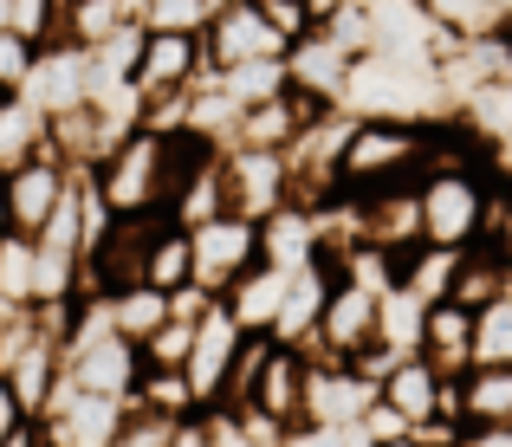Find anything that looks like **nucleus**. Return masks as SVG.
I'll list each match as a JSON object with an SVG mask.
<instances>
[{
	"label": "nucleus",
	"instance_id": "f8f14e48",
	"mask_svg": "<svg viewBox=\"0 0 512 447\" xmlns=\"http://www.w3.org/2000/svg\"><path fill=\"white\" fill-rule=\"evenodd\" d=\"M221 175H227V208L253 214V221H266V214H279L292 201L279 149H221Z\"/></svg>",
	"mask_w": 512,
	"mask_h": 447
},
{
	"label": "nucleus",
	"instance_id": "a211bd4d",
	"mask_svg": "<svg viewBox=\"0 0 512 447\" xmlns=\"http://www.w3.org/2000/svg\"><path fill=\"white\" fill-rule=\"evenodd\" d=\"M350 65H357V59H350V52L325 33V26H312V33H305L299 46L286 52V78L305 91V98H318V104H344Z\"/></svg>",
	"mask_w": 512,
	"mask_h": 447
},
{
	"label": "nucleus",
	"instance_id": "2f4dec72",
	"mask_svg": "<svg viewBox=\"0 0 512 447\" xmlns=\"http://www.w3.org/2000/svg\"><path fill=\"white\" fill-rule=\"evenodd\" d=\"M0 305H33V234H0Z\"/></svg>",
	"mask_w": 512,
	"mask_h": 447
},
{
	"label": "nucleus",
	"instance_id": "393cba45",
	"mask_svg": "<svg viewBox=\"0 0 512 447\" xmlns=\"http://www.w3.org/2000/svg\"><path fill=\"white\" fill-rule=\"evenodd\" d=\"M143 286H156V292H169V298L195 286V247H188V227H175V221L156 227L150 260H143Z\"/></svg>",
	"mask_w": 512,
	"mask_h": 447
},
{
	"label": "nucleus",
	"instance_id": "37998d69",
	"mask_svg": "<svg viewBox=\"0 0 512 447\" xmlns=\"http://www.w3.org/2000/svg\"><path fill=\"white\" fill-rule=\"evenodd\" d=\"M0 447H39V428H33V422H26V428H13V435L0 441Z\"/></svg>",
	"mask_w": 512,
	"mask_h": 447
},
{
	"label": "nucleus",
	"instance_id": "ea45409f",
	"mask_svg": "<svg viewBox=\"0 0 512 447\" xmlns=\"http://www.w3.org/2000/svg\"><path fill=\"white\" fill-rule=\"evenodd\" d=\"M357 428H363V435H370V441H396V435H415V428L402 422V415L389 409V402H370V415H363Z\"/></svg>",
	"mask_w": 512,
	"mask_h": 447
},
{
	"label": "nucleus",
	"instance_id": "49530a36",
	"mask_svg": "<svg viewBox=\"0 0 512 447\" xmlns=\"http://www.w3.org/2000/svg\"><path fill=\"white\" fill-rule=\"evenodd\" d=\"M0 234H7V182H0Z\"/></svg>",
	"mask_w": 512,
	"mask_h": 447
},
{
	"label": "nucleus",
	"instance_id": "bb28decb",
	"mask_svg": "<svg viewBox=\"0 0 512 447\" xmlns=\"http://www.w3.org/2000/svg\"><path fill=\"white\" fill-rule=\"evenodd\" d=\"M454 266H461V247H415V253H402V266H396V286H409L422 305H441V298L454 292Z\"/></svg>",
	"mask_w": 512,
	"mask_h": 447
},
{
	"label": "nucleus",
	"instance_id": "cd10ccee",
	"mask_svg": "<svg viewBox=\"0 0 512 447\" xmlns=\"http://www.w3.org/2000/svg\"><path fill=\"white\" fill-rule=\"evenodd\" d=\"M506 292V266L493 260V247L487 240H474V247H461V266H454V305H467V311H480V305H493V298Z\"/></svg>",
	"mask_w": 512,
	"mask_h": 447
},
{
	"label": "nucleus",
	"instance_id": "6ab92c4d",
	"mask_svg": "<svg viewBox=\"0 0 512 447\" xmlns=\"http://www.w3.org/2000/svg\"><path fill=\"white\" fill-rule=\"evenodd\" d=\"M325 292H331V266L325 260H305V266H292V279H286V298H279V318H273V344H292V350H305L312 344V331H318V311H325Z\"/></svg>",
	"mask_w": 512,
	"mask_h": 447
},
{
	"label": "nucleus",
	"instance_id": "20e7f679",
	"mask_svg": "<svg viewBox=\"0 0 512 447\" xmlns=\"http://www.w3.org/2000/svg\"><path fill=\"white\" fill-rule=\"evenodd\" d=\"M376 305L383 292L363 286L350 273H331V292H325V311H318V331L305 344V357H331V363H363L376 350Z\"/></svg>",
	"mask_w": 512,
	"mask_h": 447
},
{
	"label": "nucleus",
	"instance_id": "c756f323",
	"mask_svg": "<svg viewBox=\"0 0 512 447\" xmlns=\"http://www.w3.org/2000/svg\"><path fill=\"white\" fill-rule=\"evenodd\" d=\"M130 402H143V409L169 415V422H188V415H201V402H195V389H188L182 370H143V383H137V396H130Z\"/></svg>",
	"mask_w": 512,
	"mask_h": 447
},
{
	"label": "nucleus",
	"instance_id": "de8ad7c7",
	"mask_svg": "<svg viewBox=\"0 0 512 447\" xmlns=\"http://www.w3.org/2000/svg\"><path fill=\"white\" fill-rule=\"evenodd\" d=\"M0 26H13V0H0Z\"/></svg>",
	"mask_w": 512,
	"mask_h": 447
},
{
	"label": "nucleus",
	"instance_id": "a18cd8bd",
	"mask_svg": "<svg viewBox=\"0 0 512 447\" xmlns=\"http://www.w3.org/2000/svg\"><path fill=\"white\" fill-rule=\"evenodd\" d=\"M370 447H428L422 435H396V441H370Z\"/></svg>",
	"mask_w": 512,
	"mask_h": 447
},
{
	"label": "nucleus",
	"instance_id": "c85d7f7f",
	"mask_svg": "<svg viewBox=\"0 0 512 447\" xmlns=\"http://www.w3.org/2000/svg\"><path fill=\"white\" fill-rule=\"evenodd\" d=\"M111 305V331L117 337H130V344H143V337L156 331V324L175 311V298L169 292H156V286H130V292H111L104 298Z\"/></svg>",
	"mask_w": 512,
	"mask_h": 447
},
{
	"label": "nucleus",
	"instance_id": "4c0bfd02",
	"mask_svg": "<svg viewBox=\"0 0 512 447\" xmlns=\"http://www.w3.org/2000/svg\"><path fill=\"white\" fill-rule=\"evenodd\" d=\"M493 247V260L506 266V279H512V175L500 169V188H493V221H487V234H480Z\"/></svg>",
	"mask_w": 512,
	"mask_h": 447
},
{
	"label": "nucleus",
	"instance_id": "2eb2a0df",
	"mask_svg": "<svg viewBox=\"0 0 512 447\" xmlns=\"http://www.w3.org/2000/svg\"><path fill=\"white\" fill-rule=\"evenodd\" d=\"M357 201V227H363V247H383L389 260L422 247V208H415V182L396 188H370V195H350Z\"/></svg>",
	"mask_w": 512,
	"mask_h": 447
},
{
	"label": "nucleus",
	"instance_id": "72a5a7b5",
	"mask_svg": "<svg viewBox=\"0 0 512 447\" xmlns=\"http://www.w3.org/2000/svg\"><path fill=\"white\" fill-rule=\"evenodd\" d=\"M137 26L143 33H201L208 7L201 0H137Z\"/></svg>",
	"mask_w": 512,
	"mask_h": 447
},
{
	"label": "nucleus",
	"instance_id": "f03ea898",
	"mask_svg": "<svg viewBox=\"0 0 512 447\" xmlns=\"http://www.w3.org/2000/svg\"><path fill=\"white\" fill-rule=\"evenodd\" d=\"M428 162V124L409 117H350L344 149H338V188L344 195H370V188L415 182Z\"/></svg>",
	"mask_w": 512,
	"mask_h": 447
},
{
	"label": "nucleus",
	"instance_id": "423d86ee",
	"mask_svg": "<svg viewBox=\"0 0 512 447\" xmlns=\"http://www.w3.org/2000/svg\"><path fill=\"white\" fill-rule=\"evenodd\" d=\"M163 221L169 214H111V227L85 253V298H111V292L143 286V260H150V240Z\"/></svg>",
	"mask_w": 512,
	"mask_h": 447
},
{
	"label": "nucleus",
	"instance_id": "39448f33",
	"mask_svg": "<svg viewBox=\"0 0 512 447\" xmlns=\"http://www.w3.org/2000/svg\"><path fill=\"white\" fill-rule=\"evenodd\" d=\"M188 247H195V292L227 298L234 279H247L260 266V221L253 214H214V221L188 227Z\"/></svg>",
	"mask_w": 512,
	"mask_h": 447
},
{
	"label": "nucleus",
	"instance_id": "5701e85b",
	"mask_svg": "<svg viewBox=\"0 0 512 447\" xmlns=\"http://www.w3.org/2000/svg\"><path fill=\"white\" fill-rule=\"evenodd\" d=\"M512 422V363L461 370V428H506Z\"/></svg>",
	"mask_w": 512,
	"mask_h": 447
},
{
	"label": "nucleus",
	"instance_id": "1a4fd4ad",
	"mask_svg": "<svg viewBox=\"0 0 512 447\" xmlns=\"http://www.w3.org/2000/svg\"><path fill=\"white\" fill-rule=\"evenodd\" d=\"M240 350H247V331L234 324V311L221 305V298H208V311L195 318V344H188V389H195L201 409H214V402H227V383H234V363Z\"/></svg>",
	"mask_w": 512,
	"mask_h": 447
},
{
	"label": "nucleus",
	"instance_id": "dca6fc26",
	"mask_svg": "<svg viewBox=\"0 0 512 447\" xmlns=\"http://www.w3.org/2000/svg\"><path fill=\"white\" fill-rule=\"evenodd\" d=\"M376 402H389L415 435H428V428H441V370L422 350H415V357H396L376 376Z\"/></svg>",
	"mask_w": 512,
	"mask_h": 447
},
{
	"label": "nucleus",
	"instance_id": "c03bdc74",
	"mask_svg": "<svg viewBox=\"0 0 512 447\" xmlns=\"http://www.w3.org/2000/svg\"><path fill=\"white\" fill-rule=\"evenodd\" d=\"M338 7H357V0H312V13L325 20V13H338Z\"/></svg>",
	"mask_w": 512,
	"mask_h": 447
},
{
	"label": "nucleus",
	"instance_id": "4468645a",
	"mask_svg": "<svg viewBox=\"0 0 512 447\" xmlns=\"http://www.w3.org/2000/svg\"><path fill=\"white\" fill-rule=\"evenodd\" d=\"M72 175L78 169H65L52 149L0 175V182H7V234H39V227L52 221V208H59V195L72 188Z\"/></svg>",
	"mask_w": 512,
	"mask_h": 447
},
{
	"label": "nucleus",
	"instance_id": "ddd939ff",
	"mask_svg": "<svg viewBox=\"0 0 512 447\" xmlns=\"http://www.w3.org/2000/svg\"><path fill=\"white\" fill-rule=\"evenodd\" d=\"M201 78H208L201 33H143V52H137V91L143 98H188Z\"/></svg>",
	"mask_w": 512,
	"mask_h": 447
},
{
	"label": "nucleus",
	"instance_id": "9b49d317",
	"mask_svg": "<svg viewBox=\"0 0 512 447\" xmlns=\"http://www.w3.org/2000/svg\"><path fill=\"white\" fill-rule=\"evenodd\" d=\"M59 383L130 402V396H137V383H143V350L130 344V337H117V331H98V337H85L78 350H65V357H59Z\"/></svg>",
	"mask_w": 512,
	"mask_h": 447
},
{
	"label": "nucleus",
	"instance_id": "a19ab883",
	"mask_svg": "<svg viewBox=\"0 0 512 447\" xmlns=\"http://www.w3.org/2000/svg\"><path fill=\"white\" fill-rule=\"evenodd\" d=\"M448 447H512V422L506 428H461Z\"/></svg>",
	"mask_w": 512,
	"mask_h": 447
},
{
	"label": "nucleus",
	"instance_id": "58836bf2",
	"mask_svg": "<svg viewBox=\"0 0 512 447\" xmlns=\"http://www.w3.org/2000/svg\"><path fill=\"white\" fill-rule=\"evenodd\" d=\"M253 7H260L266 20L279 26V33H286V46H299V39H305V33H312V26H318L312 0H253Z\"/></svg>",
	"mask_w": 512,
	"mask_h": 447
},
{
	"label": "nucleus",
	"instance_id": "f704fd0d",
	"mask_svg": "<svg viewBox=\"0 0 512 447\" xmlns=\"http://www.w3.org/2000/svg\"><path fill=\"white\" fill-rule=\"evenodd\" d=\"M175 428H182V422H169V415H156V409H143V402H130V409H124V428H117L111 447H169Z\"/></svg>",
	"mask_w": 512,
	"mask_h": 447
},
{
	"label": "nucleus",
	"instance_id": "aec40b11",
	"mask_svg": "<svg viewBox=\"0 0 512 447\" xmlns=\"http://www.w3.org/2000/svg\"><path fill=\"white\" fill-rule=\"evenodd\" d=\"M422 357L435 363L441 376L474 370V311L454 305V298L428 305V318H422Z\"/></svg>",
	"mask_w": 512,
	"mask_h": 447
},
{
	"label": "nucleus",
	"instance_id": "9d476101",
	"mask_svg": "<svg viewBox=\"0 0 512 447\" xmlns=\"http://www.w3.org/2000/svg\"><path fill=\"white\" fill-rule=\"evenodd\" d=\"M376 402V376L357 363L305 357V428H357Z\"/></svg>",
	"mask_w": 512,
	"mask_h": 447
},
{
	"label": "nucleus",
	"instance_id": "4be33fe9",
	"mask_svg": "<svg viewBox=\"0 0 512 447\" xmlns=\"http://www.w3.org/2000/svg\"><path fill=\"white\" fill-rule=\"evenodd\" d=\"M46 149H52V117L39 111L26 91H7V98H0V175L33 162V156H46Z\"/></svg>",
	"mask_w": 512,
	"mask_h": 447
},
{
	"label": "nucleus",
	"instance_id": "412c9836",
	"mask_svg": "<svg viewBox=\"0 0 512 447\" xmlns=\"http://www.w3.org/2000/svg\"><path fill=\"white\" fill-rule=\"evenodd\" d=\"M286 279H292V266L260 260L247 279H234V292H227L221 305L234 311V324L247 337H266V331H273V318H279V298H286Z\"/></svg>",
	"mask_w": 512,
	"mask_h": 447
},
{
	"label": "nucleus",
	"instance_id": "0eeeda50",
	"mask_svg": "<svg viewBox=\"0 0 512 447\" xmlns=\"http://www.w3.org/2000/svg\"><path fill=\"white\" fill-rule=\"evenodd\" d=\"M124 396H91V389H72L59 383L52 402L33 415L39 428V447H111L117 428H124Z\"/></svg>",
	"mask_w": 512,
	"mask_h": 447
},
{
	"label": "nucleus",
	"instance_id": "e433bc0d",
	"mask_svg": "<svg viewBox=\"0 0 512 447\" xmlns=\"http://www.w3.org/2000/svg\"><path fill=\"white\" fill-rule=\"evenodd\" d=\"M33 65H39V46H33V39H20L13 26H0V98H7V91H26Z\"/></svg>",
	"mask_w": 512,
	"mask_h": 447
},
{
	"label": "nucleus",
	"instance_id": "a878e982",
	"mask_svg": "<svg viewBox=\"0 0 512 447\" xmlns=\"http://www.w3.org/2000/svg\"><path fill=\"white\" fill-rule=\"evenodd\" d=\"M422 318H428L422 298H415L409 286H389L383 305H376V350H389V357H415V350H422Z\"/></svg>",
	"mask_w": 512,
	"mask_h": 447
},
{
	"label": "nucleus",
	"instance_id": "6e6552de",
	"mask_svg": "<svg viewBox=\"0 0 512 447\" xmlns=\"http://www.w3.org/2000/svg\"><path fill=\"white\" fill-rule=\"evenodd\" d=\"M201 52H208V72H240V65L286 59L292 46L253 0H234V7H221L208 26H201Z\"/></svg>",
	"mask_w": 512,
	"mask_h": 447
},
{
	"label": "nucleus",
	"instance_id": "473e14b6",
	"mask_svg": "<svg viewBox=\"0 0 512 447\" xmlns=\"http://www.w3.org/2000/svg\"><path fill=\"white\" fill-rule=\"evenodd\" d=\"M428 13H435L448 33L474 39V33H493V26H506V7L500 0H422Z\"/></svg>",
	"mask_w": 512,
	"mask_h": 447
},
{
	"label": "nucleus",
	"instance_id": "7c9ffc66",
	"mask_svg": "<svg viewBox=\"0 0 512 447\" xmlns=\"http://www.w3.org/2000/svg\"><path fill=\"white\" fill-rule=\"evenodd\" d=\"M474 363H512V279L493 305L474 311Z\"/></svg>",
	"mask_w": 512,
	"mask_h": 447
},
{
	"label": "nucleus",
	"instance_id": "f3484780",
	"mask_svg": "<svg viewBox=\"0 0 512 447\" xmlns=\"http://www.w3.org/2000/svg\"><path fill=\"white\" fill-rule=\"evenodd\" d=\"M26 98H33L46 117L85 111V104H91V52L39 46V65H33V78H26Z\"/></svg>",
	"mask_w": 512,
	"mask_h": 447
},
{
	"label": "nucleus",
	"instance_id": "b1692460",
	"mask_svg": "<svg viewBox=\"0 0 512 447\" xmlns=\"http://www.w3.org/2000/svg\"><path fill=\"white\" fill-rule=\"evenodd\" d=\"M124 26H137V0H65L59 13V46H104L111 33H124Z\"/></svg>",
	"mask_w": 512,
	"mask_h": 447
},
{
	"label": "nucleus",
	"instance_id": "79ce46f5",
	"mask_svg": "<svg viewBox=\"0 0 512 447\" xmlns=\"http://www.w3.org/2000/svg\"><path fill=\"white\" fill-rule=\"evenodd\" d=\"M26 422H33V415L20 409V396H13V389H7V376H0V441H7L13 428H26Z\"/></svg>",
	"mask_w": 512,
	"mask_h": 447
},
{
	"label": "nucleus",
	"instance_id": "f257e3e1",
	"mask_svg": "<svg viewBox=\"0 0 512 447\" xmlns=\"http://www.w3.org/2000/svg\"><path fill=\"white\" fill-rule=\"evenodd\" d=\"M493 188H500V162H428L415 175L422 240L428 247H474L493 221Z\"/></svg>",
	"mask_w": 512,
	"mask_h": 447
},
{
	"label": "nucleus",
	"instance_id": "09e8293b",
	"mask_svg": "<svg viewBox=\"0 0 512 447\" xmlns=\"http://www.w3.org/2000/svg\"><path fill=\"white\" fill-rule=\"evenodd\" d=\"M506 33H512V13H506Z\"/></svg>",
	"mask_w": 512,
	"mask_h": 447
},
{
	"label": "nucleus",
	"instance_id": "7ed1b4c3",
	"mask_svg": "<svg viewBox=\"0 0 512 447\" xmlns=\"http://www.w3.org/2000/svg\"><path fill=\"white\" fill-rule=\"evenodd\" d=\"M85 175L111 214H163V130H130Z\"/></svg>",
	"mask_w": 512,
	"mask_h": 447
},
{
	"label": "nucleus",
	"instance_id": "c9c22d12",
	"mask_svg": "<svg viewBox=\"0 0 512 447\" xmlns=\"http://www.w3.org/2000/svg\"><path fill=\"white\" fill-rule=\"evenodd\" d=\"M59 13L65 0H13V33L33 46H59Z\"/></svg>",
	"mask_w": 512,
	"mask_h": 447
}]
</instances>
